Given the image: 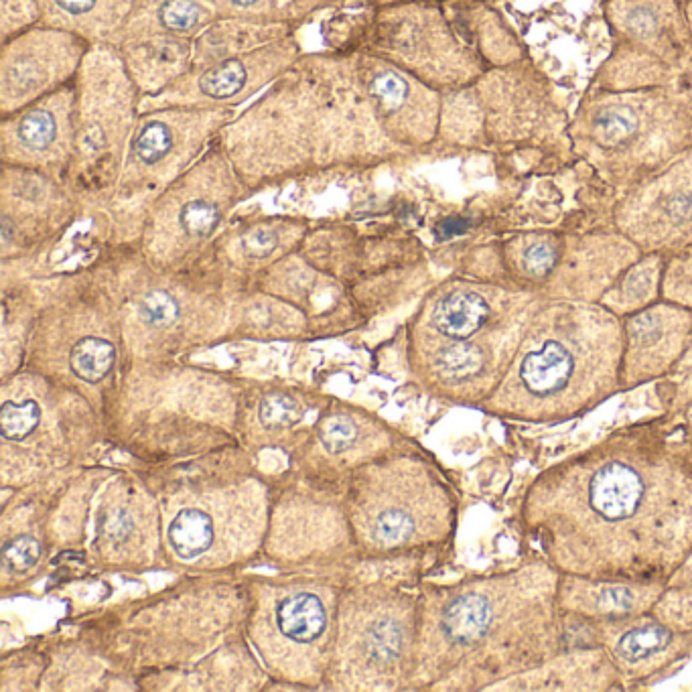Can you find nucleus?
Wrapping results in <instances>:
<instances>
[{
	"instance_id": "obj_1",
	"label": "nucleus",
	"mask_w": 692,
	"mask_h": 692,
	"mask_svg": "<svg viewBox=\"0 0 692 692\" xmlns=\"http://www.w3.org/2000/svg\"><path fill=\"white\" fill-rule=\"evenodd\" d=\"M522 520L561 575L664 585L692 555V453L619 431L542 471Z\"/></svg>"
},
{
	"instance_id": "obj_2",
	"label": "nucleus",
	"mask_w": 692,
	"mask_h": 692,
	"mask_svg": "<svg viewBox=\"0 0 692 692\" xmlns=\"http://www.w3.org/2000/svg\"><path fill=\"white\" fill-rule=\"evenodd\" d=\"M626 329L601 307L557 303L534 313L490 404L508 419L559 423L624 382Z\"/></svg>"
},
{
	"instance_id": "obj_3",
	"label": "nucleus",
	"mask_w": 692,
	"mask_h": 692,
	"mask_svg": "<svg viewBox=\"0 0 692 692\" xmlns=\"http://www.w3.org/2000/svg\"><path fill=\"white\" fill-rule=\"evenodd\" d=\"M624 230L646 246L670 242L692 230V153L648 181L619 216Z\"/></svg>"
},
{
	"instance_id": "obj_4",
	"label": "nucleus",
	"mask_w": 692,
	"mask_h": 692,
	"mask_svg": "<svg viewBox=\"0 0 692 692\" xmlns=\"http://www.w3.org/2000/svg\"><path fill=\"white\" fill-rule=\"evenodd\" d=\"M624 329V382L632 378L638 384L660 376L676 360L690 335L692 313L656 305L634 315Z\"/></svg>"
},
{
	"instance_id": "obj_5",
	"label": "nucleus",
	"mask_w": 692,
	"mask_h": 692,
	"mask_svg": "<svg viewBox=\"0 0 692 692\" xmlns=\"http://www.w3.org/2000/svg\"><path fill=\"white\" fill-rule=\"evenodd\" d=\"M676 634L660 621H644L636 619L632 624H626V630H621L613 640L611 656L619 664L628 666H644L652 664L658 656L670 652L676 644Z\"/></svg>"
},
{
	"instance_id": "obj_6",
	"label": "nucleus",
	"mask_w": 692,
	"mask_h": 692,
	"mask_svg": "<svg viewBox=\"0 0 692 692\" xmlns=\"http://www.w3.org/2000/svg\"><path fill=\"white\" fill-rule=\"evenodd\" d=\"M276 621H279L281 632L289 640L297 644H309L323 634L327 617L319 597L311 593H297L281 601Z\"/></svg>"
},
{
	"instance_id": "obj_7",
	"label": "nucleus",
	"mask_w": 692,
	"mask_h": 692,
	"mask_svg": "<svg viewBox=\"0 0 692 692\" xmlns=\"http://www.w3.org/2000/svg\"><path fill=\"white\" fill-rule=\"evenodd\" d=\"M214 540V526L210 516L201 510H181L169 526V542L177 555L185 561L199 557L210 548Z\"/></svg>"
},
{
	"instance_id": "obj_8",
	"label": "nucleus",
	"mask_w": 692,
	"mask_h": 692,
	"mask_svg": "<svg viewBox=\"0 0 692 692\" xmlns=\"http://www.w3.org/2000/svg\"><path fill=\"white\" fill-rule=\"evenodd\" d=\"M114 358L116 352L108 341L98 337H86L76 343L72 356H69V364H72V370L78 378L96 384L102 378H106V374L112 370Z\"/></svg>"
},
{
	"instance_id": "obj_9",
	"label": "nucleus",
	"mask_w": 692,
	"mask_h": 692,
	"mask_svg": "<svg viewBox=\"0 0 692 692\" xmlns=\"http://www.w3.org/2000/svg\"><path fill=\"white\" fill-rule=\"evenodd\" d=\"M518 270L528 279H544L561 258V244L555 236H528L514 252Z\"/></svg>"
},
{
	"instance_id": "obj_10",
	"label": "nucleus",
	"mask_w": 692,
	"mask_h": 692,
	"mask_svg": "<svg viewBox=\"0 0 692 692\" xmlns=\"http://www.w3.org/2000/svg\"><path fill=\"white\" fill-rule=\"evenodd\" d=\"M402 642L404 638H402L400 624L396 619H388V617H382L376 621V624H372L364 638L370 660L378 664H392L400 656Z\"/></svg>"
},
{
	"instance_id": "obj_11",
	"label": "nucleus",
	"mask_w": 692,
	"mask_h": 692,
	"mask_svg": "<svg viewBox=\"0 0 692 692\" xmlns=\"http://www.w3.org/2000/svg\"><path fill=\"white\" fill-rule=\"evenodd\" d=\"M246 84V67L238 59L220 63L218 67L205 72L199 80V90L214 100H226L238 94Z\"/></svg>"
},
{
	"instance_id": "obj_12",
	"label": "nucleus",
	"mask_w": 692,
	"mask_h": 692,
	"mask_svg": "<svg viewBox=\"0 0 692 692\" xmlns=\"http://www.w3.org/2000/svg\"><path fill=\"white\" fill-rule=\"evenodd\" d=\"M41 410L37 402H5L0 408V431L5 439L23 441L27 439L39 425Z\"/></svg>"
},
{
	"instance_id": "obj_13",
	"label": "nucleus",
	"mask_w": 692,
	"mask_h": 692,
	"mask_svg": "<svg viewBox=\"0 0 692 692\" xmlns=\"http://www.w3.org/2000/svg\"><path fill=\"white\" fill-rule=\"evenodd\" d=\"M171 149H173V132L167 124L157 120L149 122L141 132H138L132 143L134 157L147 167L163 161V157Z\"/></svg>"
},
{
	"instance_id": "obj_14",
	"label": "nucleus",
	"mask_w": 692,
	"mask_h": 692,
	"mask_svg": "<svg viewBox=\"0 0 692 692\" xmlns=\"http://www.w3.org/2000/svg\"><path fill=\"white\" fill-rule=\"evenodd\" d=\"M57 136V122L47 110H33L17 128L19 143L29 151H45Z\"/></svg>"
},
{
	"instance_id": "obj_15",
	"label": "nucleus",
	"mask_w": 692,
	"mask_h": 692,
	"mask_svg": "<svg viewBox=\"0 0 692 692\" xmlns=\"http://www.w3.org/2000/svg\"><path fill=\"white\" fill-rule=\"evenodd\" d=\"M414 530H417V522L402 508L384 510L374 522V536L384 546L404 544L414 536Z\"/></svg>"
},
{
	"instance_id": "obj_16",
	"label": "nucleus",
	"mask_w": 692,
	"mask_h": 692,
	"mask_svg": "<svg viewBox=\"0 0 692 692\" xmlns=\"http://www.w3.org/2000/svg\"><path fill=\"white\" fill-rule=\"evenodd\" d=\"M183 230L193 238H205L210 236L218 224H220V210L218 205L205 199H195L183 205L179 214Z\"/></svg>"
},
{
	"instance_id": "obj_17",
	"label": "nucleus",
	"mask_w": 692,
	"mask_h": 692,
	"mask_svg": "<svg viewBox=\"0 0 692 692\" xmlns=\"http://www.w3.org/2000/svg\"><path fill=\"white\" fill-rule=\"evenodd\" d=\"M303 410L299 402L287 394H272L260 404V423L266 429H285L299 423Z\"/></svg>"
},
{
	"instance_id": "obj_18",
	"label": "nucleus",
	"mask_w": 692,
	"mask_h": 692,
	"mask_svg": "<svg viewBox=\"0 0 692 692\" xmlns=\"http://www.w3.org/2000/svg\"><path fill=\"white\" fill-rule=\"evenodd\" d=\"M138 313L149 325L171 327L179 319V303L165 291H153L138 303Z\"/></svg>"
},
{
	"instance_id": "obj_19",
	"label": "nucleus",
	"mask_w": 692,
	"mask_h": 692,
	"mask_svg": "<svg viewBox=\"0 0 692 692\" xmlns=\"http://www.w3.org/2000/svg\"><path fill=\"white\" fill-rule=\"evenodd\" d=\"M41 559V544L33 536H17L3 548V565L13 573H27Z\"/></svg>"
},
{
	"instance_id": "obj_20",
	"label": "nucleus",
	"mask_w": 692,
	"mask_h": 692,
	"mask_svg": "<svg viewBox=\"0 0 692 692\" xmlns=\"http://www.w3.org/2000/svg\"><path fill=\"white\" fill-rule=\"evenodd\" d=\"M372 94L374 98L378 100V104L390 114V112H396L402 108V104L406 102V96H408V86L406 82L392 74V72H382L374 78L372 82Z\"/></svg>"
},
{
	"instance_id": "obj_21",
	"label": "nucleus",
	"mask_w": 692,
	"mask_h": 692,
	"mask_svg": "<svg viewBox=\"0 0 692 692\" xmlns=\"http://www.w3.org/2000/svg\"><path fill=\"white\" fill-rule=\"evenodd\" d=\"M356 437H358V431H356L354 423H350L348 419H341V417L327 419L319 429V439H321L323 447L333 455L348 451L356 443Z\"/></svg>"
},
{
	"instance_id": "obj_22",
	"label": "nucleus",
	"mask_w": 692,
	"mask_h": 692,
	"mask_svg": "<svg viewBox=\"0 0 692 692\" xmlns=\"http://www.w3.org/2000/svg\"><path fill=\"white\" fill-rule=\"evenodd\" d=\"M199 21V9L191 0H169L161 9V23L171 31H189Z\"/></svg>"
},
{
	"instance_id": "obj_23",
	"label": "nucleus",
	"mask_w": 692,
	"mask_h": 692,
	"mask_svg": "<svg viewBox=\"0 0 692 692\" xmlns=\"http://www.w3.org/2000/svg\"><path fill=\"white\" fill-rule=\"evenodd\" d=\"M100 530H102L104 538L110 540L112 544H122L130 538V534L134 530V522L126 510L116 508V510H110L100 520Z\"/></svg>"
},
{
	"instance_id": "obj_24",
	"label": "nucleus",
	"mask_w": 692,
	"mask_h": 692,
	"mask_svg": "<svg viewBox=\"0 0 692 692\" xmlns=\"http://www.w3.org/2000/svg\"><path fill=\"white\" fill-rule=\"evenodd\" d=\"M276 244H279V238H276L272 230H254L242 240L244 254L250 258L268 256L276 248Z\"/></svg>"
},
{
	"instance_id": "obj_25",
	"label": "nucleus",
	"mask_w": 692,
	"mask_h": 692,
	"mask_svg": "<svg viewBox=\"0 0 692 692\" xmlns=\"http://www.w3.org/2000/svg\"><path fill=\"white\" fill-rule=\"evenodd\" d=\"M57 5L72 15H82L96 5V0H57Z\"/></svg>"
},
{
	"instance_id": "obj_26",
	"label": "nucleus",
	"mask_w": 692,
	"mask_h": 692,
	"mask_svg": "<svg viewBox=\"0 0 692 692\" xmlns=\"http://www.w3.org/2000/svg\"><path fill=\"white\" fill-rule=\"evenodd\" d=\"M230 3H234V5H238V7H250V5L258 3V0H230Z\"/></svg>"
}]
</instances>
